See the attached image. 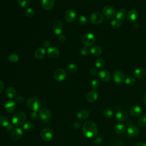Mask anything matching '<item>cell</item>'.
<instances>
[{
  "label": "cell",
  "instance_id": "1",
  "mask_svg": "<svg viewBox=\"0 0 146 146\" xmlns=\"http://www.w3.org/2000/svg\"><path fill=\"white\" fill-rule=\"evenodd\" d=\"M82 132L87 138L94 137L98 133L97 125L92 121H87L83 125Z\"/></svg>",
  "mask_w": 146,
  "mask_h": 146
},
{
  "label": "cell",
  "instance_id": "2",
  "mask_svg": "<svg viewBox=\"0 0 146 146\" xmlns=\"http://www.w3.org/2000/svg\"><path fill=\"white\" fill-rule=\"evenodd\" d=\"M26 117V116L24 112L22 111L17 112L13 116L11 119V123L14 125L19 127L25 122Z\"/></svg>",
  "mask_w": 146,
  "mask_h": 146
},
{
  "label": "cell",
  "instance_id": "3",
  "mask_svg": "<svg viewBox=\"0 0 146 146\" xmlns=\"http://www.w3.org/2000/svg\"><path fill=\"white\" fill-rule=\"evenodd\" d=\"M27 106L32 111L37 112L40 110L41 103L38 98L31 97L27 100Z\"/></svg>",
  "mask_w": 146,
  "mask_h": 146
},
{
  "label": "cell",
  "instance_id": "4",
  "mask_svg": "<svg viewBox=\"0 0 146 146\" xmlns=\"http://www.w3.org/2000/svg\"><path fill=\"white\" fill-rule=\"evenodd\" d=\"M82 40L83 44L85 46L89 47V46H91L95 43L96 41V38L92 33H88L85 34L83 36Z\"/></svg>",
  "mask_w": 146,
  "mask_h": 146
},
{
  "label": "cell",
  "instance_id": "5",
  "mask_svg": "<svg viewBox=\"0 0 146 146\" xmlns=\"http://www.w3.org/2000/svg\"><path fill=\"white\" fill-rule=\"evenodd\" d=\"M104 21L103 15L99 12L93 13L90 15V21L94 25H99L102 23Z\"/></svg>",
  "mask_w": 146,
  "mask_h": 146
},
{
  "label": "cell",
  "instance_id": "6",
  "mask_svg": "<svg viewBox=\"0 0 146 146\" xmlns=\"http://www.w3.org/2000/svg\"><path fill=\"white\" fill-rule=\"evenodd\" d=\"M40 137L42 140L45 141H50L53 137L52 130L50 128H44L40 132Z\"/></svg>",
  "mask_w": 146,
  "mask_h": 146
},
{
  "label": "cell",
  "instance_id": "7",
  "mask_svg": "<svg viewBox=\"0 0 146 146\" xmlns=\"http://www.w3.org/2000/svg\"><path fill=\"white\" fill-rule=\"evenodd\" d=\"M115 111V119L116 120L119 121H124L128 119V115L127 112L124 110H121L119 107H116Z\"/></svg>",
  "mask_w": 146,
  "mask_h": 146
},
{
  "label": "cell",
  "instance_id": "8",
  "mask_svg": "<svg viewBox=\"0 0 146 146\" xmlns=\"http://www.w3.org/2000/svg\"><path fill=\"white\" fill-rule=\"evenodd\" d=\"M53 77L55 80L58 82H62L67 77L66 71L64 69L58 68L54 71Z\"/></svg>",
  "mask_w": 146,
  "mask_h": 146
},
{
  "label": "cell",
  "instance_id": "9",
  "mask_svg": "<svg viewBox=\"0 0 146 146\" xmlns=\"http://www.w3.org/2000/svg\"><path fill=\"white\" fill-rule=\"evenodd\" d=\"M103 13L107 19H112L115 15V10L111 5H106L103 8Z\"/></svg>",
  "mask_w": 146,
  "mask_h": 146
},
{
  "label": "cell",
  "instance_id": "10",
  "mask_svg": "<svg viewBox=\"0 0 146 146\" xmlns=\"http://www.w3.org/2000/svg\"><path fill=\"white\" fill-rule=\"evenodd\" d=\"M113 78L114 82L119 84L124 82L125 76L124 74L120 70H116L113 74Z\"/></svg>",
  "mask_w": 146,
  "mask_h": 146
},
{
  "label": "cell",
  "instance_id": "11",
  "mask_svg": "<svg viewBox=\"0 0 146 146\" xmlns=\"http://www.w3.org/2000/svg\"><path fill=\"white\" fill-rule=\"evenodd\" d=\"M23 133L22 129L19 128H15L13 129L11 133V138L13 140L17 141L20 140L23 136Z\"/></svg>",
  "mask_w": 146,
  "mask_h": 146
},
{
  "label": "cell",
  "instance_id": "12",
  "mask_svg": "<svg viewBox=\"0 0 146 146\" xmlns=\"http://www.w3.org/2000/svg\"><path fill=\"white\" fill-rule=\"evenodd\" d=\"M76 12L72 9L67 10L64 14V19L68 22H72L76 18Z\"/></svg>",
  "mask_w": 146,
  "mask_h": 146
},
{
  "label": "cell",
  "instance_id": "13",
  "mask_svg": "<svg viewBox=\"0 0 146 146\" xmlns=\"http://www.w3.org/2000/svg\"><path fill=\"white\" fill-rule=\"evenodd\" d=\"M63 29V23L59 20L55 21L53 26L54 33L57 35H60L62 34Z\"/></svg>",
  "mask_w": 146,
  "mask_h": 146
},
{
  "label": "cell",
  "instance_id": "14",
  "mask_svg": "<svg viewBox=\"0 0 146 146\" xmlns=\"http://www.w3.org/2000/svg\"><path fill=\"white\" fill-rule=\"evenodd\" d=\"M129 113L133 117H137L140 116L142 113L141 108L137 105H133L129 108Z\"/></svg>",
  "mask_w": 146,
  "mask_h": 146
},
{
  "label": "cell",
  "instance_id": "15",
  "mask_svg": "<svg viewBox=\"0 0 146 146\" xmlns=\"http://www.w3.org/2000/svg\"><path fill=\"white\" fill-rule=\"evenodd\" d=\"M4 108L8 113L13 112L16 108V104L15 102L9 100L6 101L4 104Z\"/></svg>",
  "mask_w": 146,
  "mask_h": 146
},
{
  "label": "cell",
  "instance_id": "16",
  "mask_svg": "<svg viewBox=\"0 0 146 146\" xmlns=\"http://www.w3.org/2000/svg\"><path fill=\"white\" fill-rule=\"evenodd\" d=\"M99 78L101 80L104 82L109 81L111 79V74L107 70H102L98 72Z\"/></svg>",
  "mask_w": 146,
  "mask_h": 146
},
{
  "label": "cell",
  "instance_id": "17",
  "mask_svg": "<svg viewBox=\"0 0 146 146\" xmlns=\"http://www.w3.org/2000/svg\"><path fill=\"white\" fill-rule=\"evenodd\" d=\"M127 19L129 22H135L138 17V12L135 9H131L128 11L126 15Z\"/></svg>",
  "mask_w": 146,
  "mask_h": 146
},
{
  "label": "cell",
  "instance_id": "18",
  "mask_svg": "<svg viewBox=\"0 0 146 146\" xmlns=\"http://www.w3.org/2000/svg\"><path fill=\"white\" fill-rule=\"evenodd\" d=\"M127 134L131 137H135L139 135L140 132L139 129L134 125H130L127 129Z\"/></svg>",
  "mask_w": 146,
  "mask_h": 146
},
{
  "label": "cell",
  "instance_id": "19",
  "mask_svg": "<svg viewBox=\"0 0 146 146\" xmlns=\"http://www.w3.org/2000/svg\"><path fill=\"white\" fill-rule=\"evenodd\" d=\"M86 98L88 102H94L98 98V93L95 90H92L87 93Z\"/></svg>",
  "mask_w": 146,
  "mask_h": 146
},
{
  "label": "cell",
  "instance_id": "20",
  "mask_svg": "<svg viewBox=\"0 0 146 146\" xmlns=\"http://www.w3.org/2000/svg\"><path fill=\"white\" fill-rule=\"evenodd\" d=\"M47 54L51 58H56L59 55V51L55 47H50L47 48Z\"/></svg>",
  "mask_w": 146,
  "mask_h": 146
},
{
  "label": "cell",
  "instance_id": "21",
  "mask_svg": "<svg viewBox=\"0 0 146 146\" xmlns=\"http://www.w3.org/2000/svg\"><path fill=\"white\" fill-rule=\"evenodd\" d=\"M39 116L42 120H48L51 117V112L47 108H42L39 111Z\"/></svg>",
  "mask_w": 146,
  "mask_h": 146
},
{
  "label": "cell",
  "instance_id": "22",
  "mask_svg": "<svg viewBox=\"0 0 146 146\" xmlns=\"http://www.w3.org/2000/svg\"><path fill=\"white\" fill-rule=\"evenodd\" d=\"M55 0H42V6L46 10H51L55 5Z\"/></svg>",
  "mask_w": 146,
  "mask_h": 146
},
{
  "label": "cell",
  "instance_id": "23",
  "mask_svg": "<svg viewBox=\"0 0 146 146\" xmlns=\"http://www.w3.org/2000/svg\"><path fill=\"white\" fill-rule=\"evenodd\" d=\"M133 75L137 79H144L146 76V71L141 68H136L133 71Z\"/></svg>",
  "mask_w": 146,
  "mask_h": 146
},
{
  "label": "cell",
  "instance_id": "24",
  "mask_svg": "<svg viewBox=\"0 0 146 146\" xmlns=\"http://www.w3.org/2000/svg\"><path fill=\"white\" fill-rule=\"evenodd\" d=\"M90 115V112L87 110H82L79 111L76 114V117L80 121L86 120L88 117Z\"/></svg>",
  "mask_w": 146,
  "mask_h": 146
},
{
  "label": "cell",
  "instance_id": "25",
  "mask_svg": "<svg viewBox=\"0 0 146 146\" xmlns=\"http://www.w3.org/2000/svg\"><path fill=\"white\" fill-rule=\"evenodd\" d=\"M126 129V127L124 124L122 123H119L116 124L114 127V130L115 132L117 134L123 133Z\"/></svg>",
  "mask_w": 146,
  "mask_h": 146
},
{
  "label": "cell",
  "instance_id": "26",
  "mask_svg": "<svg viewBox=\"0 0 146 146\" xmlns=\"http://www.w3.org/2000/svg\"><path fill=\"white\" fill-rule=\"evenodd\" d=\"M46 54V50L42 47L38 48L34 52V56L38 59H42Z\"/></svg>",
  "mask_w": 146,
  "mask_h": 146
},
{
  "label": "cell",
  "instance_id": "27",
  "mask_svg": "<svg viewBox=\"0 0 146 146\" xmlns=\"http://www.w3.org/2000/svg\"><path fill=\"white\" fill-rule=\"evenodd\" d=\"M90 52L95 56H98L100 55L102 53V48L97 45L92 46L90 49Z\"/></svg>",
  "mask_w": 146,
  "mask_h": 146
},
{
  "label": "cell",
  "instance_id": "28",
  "mask_svg": "<svg viewBox=\"0 0 146 146\" xmlns=\"http://www.w3.org/2000/svg\"><path fill=\"white\" fill-rule=\"evenodd\" d=\"M126 12L127 10L125 8H121L116 14V19L120 21L121 22L124 21Z\"/></svg>",
  "mask_w": 146,
  "mask_h": 146
},
{
  "label": "cell",
  "instance_id": "29",
  "mask_svg": "<svg viewBox=\"0 0 146 146\" xmlns=\"http://www.w3.org/2000/svg\"><path fill=\"white\" fill-rule=\"evenodd\" d=\"M6 95L9 98H14L16 96L17 91L13 87H9L6 90Z\"/></svg>",
  "mask_w": 146,
  "mask_h": 146
},
{
  "label": "cell",
  "instance_id": "30",
  "mask_svg": "<svg viewBox=\"0 0 146 146\" xmlns=\"http://www.w3.org/2000/svg\"><path fill=\"white\" fill-rule=\"evenodd\" d=\"M77 70H78V68L76 65L74 63L69 64L66 68V71L69 74H73L75 73L77 71Z\"/></svg>",
  "mask_w": 146,
  "mask_h": 146
},
{
  "label": "cell",
  "instance_id": "31",
  "mask_svg": "<svg viewBox=\"0 0 146 146\" xmlns=\"http://www.w3.org/2000/svg\"><path fill=\"white\" fill-rule=\"evenodd\" d=\"M114 115V112L112 109L107 108L103 111V116L106 118H111Z\"/></svg>",
  "mask_w": 146,
  "mask_h": 146
},
{
  "label": "cell",
  "instance_id": "32",
  "mask_svg": "<svg viewBox=\"0 0 146 146\" xmlns=\"http://www.w3.org/2000/svg\"><path fill=\"white\" fill-rule=\"evenodd\" d=\"M10 124L9 119L5 116H0V125L4 127H7Z\"/></svg>",
  "mask_w": 146,
  "mask_h": 146
},
{
  "label": "cell",
  "instance_id": "33",
  "mask_svg": "<svg viewBox=\"0 0 146 146\" xmlns=\"http://www.w3.org/2000/svg\"><path fill=\"white\" fill-rule=\"evenodd\" d=\"M138 125L141 128L146 127V115H142L138 120Z\"/></svg>",
  "mask_w": 146,
  "mask_h": 146
},
{
  "label": "cell",
  "instance_id": "34",
  "mask_svg": "<svg viewBox=\"0 0 146 146\" xmlns=\"http://www.w3.org/2000/svg\"><path fill=\"white\" fill-rule=\"evenodd\" d=\"M34 128V125L31 122H26L23 125V129L27 132L32 131Z\"/></svg>",
  "mask_w": 146,
  "mask_h": 146
},
{
  "label": "cell",
  "instance_id": "35",
  "mask_svg": "<svg viewBox=\"0 0 146 146\" xmlns=\"http://www.w3.org/2000/svg\"><path fill=\"white\" fill-rule=\"evenodd\" d=\"M105 64H106L105 60L102 58H99V59H96L95 62V66L98 68H102L104 67Z\"/></svg>",
  "mask_w": 146,
  "mask_h": 146
},
{
  "label": "cell",
  "instance_id": "36",
  "mask_svg": "<svg viewBox=\"0 0 146 146\" xmlns=\"http://www.w3.org/2000/svg\"><path fill=\"white\" fill-rule=\"evenodd\" d=\"M124 82L128 86H133L135 84L136 82V80L133 76H128L127 78H125Z\"/></svg>",
  "mask_w": 146,
  "mask_h": 146
},
{
  "label": "cell",
  "instance_id": "37",
  "mask_svg": "<svg viewBox=\"0 0 146 146\" xmlns=\"http://www.w3.org/2000/svg\"><path fill=\"white\" fill-rule=\"evenodd\" d=\"M19 56L18 55L15 54H11L9 55L7 57V59L9 60V62H13V63H15L17 62L19 60Z\"/></svg>",
  "mask_w": 146,
  "mask_h": 146
},
{
  "label": "cell",
  "instance_id": "38",
  "mask_svg": "<svg viewBox=\"0 0 146 146\" xmlns=\"http://www.w3.org/2000/svg\"><path fill=\"white\" fill-rule=\"evenodd\" d=\"M111 25L112 26V27L115 29H117L121 26V22L117 19H115L111 21Z\"/></svg>",
  "mask_w": 146,
  "mask_h": 146
},
{
  "label": "cell",
  "instance_id": "39",
  "mask_svg": "<svg viewBox=\"0 0 146 146\" xmlns=\"http://www.w3.org/2000/svg\"><path fill=\"white\" fill-rule=\"evenodd\" d=\"M17 2L22 7H28L30 5V0H17Z\"/></svg>",
  "mask_w": 146,
  "mask_h": 146
},
{
  "label": "cell",
  "instance_id": "40",
  "mask_svg": "<svg viewBox=\"0 0 146 146\" xmlns=\"http://www.w3.org/2000/svg\"><path fill=\"white\" fill-rule=\"evenodd\" d=\"M78 22L80 25H86L88 23V19H87V17L85 15H82L78 17Z\"/></svg>",
  "mask_w": 146,
  "mask_h": 146
},
{
  "label": "cell",
  "instance_id": "41",
  "mask_svg": "<svg viewBox=\"0 0 146 146\" xmlns=\"http://www.w3.org/2000/svg\"><path fill=\"white\" fill-rule=\"evenodd\" d=\"M34 10L30 7H28L25 10V14L28 17H32L34 15Z\"/></svg>",
  "mask_w": 146,
  "mask_h": 146
},
{
  "label": "cell",
  "instance_id": "42",
  "mask_svg": "<svg viewBox=\"0 0 146 146\" xmlns=\"http://www.w3.org/2000/svg\"><path fill=\"white\" fill-rule=\"evenodd\" d=\"M99 82L96 79H94L91 82V87L94 89L96 90L99 87Z\"/></svg>",
  "mask_w": 146,
  "mask_h": 146
},
{
  "label": "cell",
  "instance_id": "43",
  "mask_svg": "<svg viewBox=\"0 0 146 146\" xmlns=\"http://www.w3.org/2000/svg\"><path fill=\"white\" fill-rule=\"evenodd\" d=\"M80 54L82 55H87L89 53V49L86 46H84V47H82L80 50Z\"/></svg>",
  "mask_w": 146,
  "mask_h": 146
},
{
  "label": "cell",
  "instance_id": "44",
  "mask_svg": "<svg viewBox=\"0 0 146 146\" xmlns=\"http://www.w3.org/2000/svg\"><path fill=\"white\" fill-rule=\"evenodd\" d=\"M24 101V99L22 96H18L15 98V102L17 104H22Z\"/></svg>",
  "mask_w": 146,
  "mask_h": 146
},
{
  "label": "cell",
  "instance_id": "45",
  "mask_svg": "<svg viewBox=\"0 0 146 146\" xmlns=\"http://www.w3.org/2000/svg\"><path fill=\"white\" fill-rule=\"evenodd\" d=\"M38 115L36 113V112L33 111L30 114V117L32 120H36L38 118Z\"/></svg>",
  "mask_w": 146,
  "mask_h": 146
},
{
  "label": "cell",
  "instance_id": "46",
  "mask_svg": "<svg viewBox=\"0 0 146 146\" xmlns=\"http://www.w3.org/2000/svg\"><path fill=\"white\" fill-rule=\"evenodd\" d=\"M90 74L92 76H95L97 74H98V71L95 68H92L90 70Z\"/></svg>",
  "mask_w": 146,
  "mask_h": 146
},
{
  "label": "cell",
  "instance_id": "47",
  "mask_svg": "<svg viewBox=\"0 0 146 146\" xmlns=\"http://www.w3.org/2000/svg\"><path fill=\"white\" fill-rule=\"evenodd\" d=\"M58 40L59 42H65V40H66V37L64 35H63V34H61L60 35H59L58 36Z\"/></svg>",
  "mask_w": 146,
  "mask_h": 146
},
{
  "label": "cell",
  "instance_id": "48",
  "mask_svg": "<svg viewBox=\"0 0 146 146\" xmlns=\"http://www.w3.org/2000/svg\"><path fill=\"white\" fill-rule=\"evenodd\" d=\"M95 143L96 144H101L102 142H103V139L102 137L100 136H99L98 137H96L95 139Z\"/></svg>",
  "mask_w": 146,
  "mask_h": 146
},
{
  "label": "cell",
  "instance_id": "49",
  "mask_svg": "<svg viewBox=\"0 0 146 146\" xmlns=\"http://www.w3.org/2000/svg\"><path fill=\"white\" fill-rule=\"evenodd\" d=\"M42 44H43V47H45V48H48V47H50V42H49L48 40H44V41L43 42Z\"/></svg>",
  "mask_w": 146,
  "mask_h": 146
},
{
  "label": "cell",
  "instance_id": "50",
  "mask_svg": "<svg viewBox=\"0 0 146 146\" xmlns=\"http://www.w3.org/2000/svg\"><path fill=\"white\" fill-rule=\"evenodd\" d=\"M135 146H146V142L139 141L135 144Z\"/></svg>",
  "mask_w": 146,
  "mask_h": 146
},
{
  "label": "cell",
  "instance_id": "51",
  "mask_svg": "<svg viewBox=\"0 0 146 146\" xmlns=\"http://www.w3.org/2000/svg\"><path fill=\"white\" fill-rule=\"evenodd\" d=\"M80 126H81L80 123L78 121H76L74 124V127L75 129H79V128H80Z\"/></svg>",
  "mask_w": 146,
  "mask_h": 146
},
{
  "label": "cell",
  "instance_id": "52",
  "mask_svg": "<svg viewBox=\"0 0 146 146\" xmlns=\"http://www.w3.org/2000/svg\"><path fill=\"white\" fill-rule=\"evenodd\" d=\"M3 88H4L3 82L1 80H0V94L2 92V91L3 90Z\"/></svg>",
  "mask_w": 146,
  "mask_h": 146
},
{
  "label": "cell",
  "instance_id": "53",
  "mask_svg": "<svg viewBox=\"0 0 146 146\" xmlns=\"http://www.w3.org/2000/svg\"><path fill=\"white\" fill-rule=\"evenodd\" d=\"M132 27H133V28L135 29H137L138 27H139V24H138V23H137L136 22H133V23H132Z\"/></svg>",
  "mask_w": 146,
  "mask_h": 146
},
{
  "label": "cell",
  "instance_id": "54",
  "mask_svg": "<svg viewBox=\"0 0 146 146\" xmlns=\"http://www.w3.org/2000/svg\"><path fill=\"white\" fill-rule=\"evenodd\" d=\"M13 127V126L10 124L7 127H6V130L9 132V131H10L12 129Z\"/></svg>",
  "mask_w": 146,
  "mask_h": 146
},
{
  "label": "cell",
  "instance_id": "55",
  "mask_svg": "<svg viewBox=\"0 0 146 146\" xmlns=\"http://www.w3.org/2000/svg\"><path fill=\"white\" fill-rule=\"evenodd\" d=\"M144 103L146 105V94H145V95L144 96Z\"/></svg>",
  "mask_w": 146,
  "mask_h": 146
}]
</instances>
